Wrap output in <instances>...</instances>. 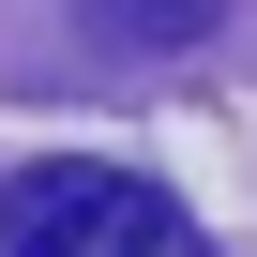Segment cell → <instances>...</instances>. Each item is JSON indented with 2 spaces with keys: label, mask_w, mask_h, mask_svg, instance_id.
<instances>
[{
  "label": "cell",
  "mask_w": 257,
  "mask_h": 257,
  "mask_svg": "<svg viewBox=\"0 0 257 257\" xmlns=\"http://www.w3.org/2000/svg\"><path fill=\"white\" fill-rule=\"evenodd\" d=\"M0 257H182V197L137 167H31L0 197Z\"/></svg>",
  "instance_id": "cell-1"
},
{
  "label": "cell",
  "mask_w": 257,
  "mask_h": 257,
  "mask_svg": "<svg viewBox=\"0 0 257 257\" xmlns=\"http://www.w3.org/2000/svg\"><path fill=\"white\" fill-rule=\"evenodd\" d=\"M91 31L152 61V46H212V31H227V0H91Z\"/></svg>",
  "instance_id": "cell-2"
}]
</instances>
